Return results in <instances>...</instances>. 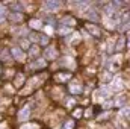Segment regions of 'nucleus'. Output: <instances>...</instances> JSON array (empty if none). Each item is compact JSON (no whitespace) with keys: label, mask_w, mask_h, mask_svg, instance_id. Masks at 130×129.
<instances>
[{"label":"nucleus","mask_w":130,"mask_h":129,"mask_svg":"<svg viewBox=\"0 0 130 129\" xmlns=\"http://www.w3.org/2000/svg\"><path fill=\"white\" fill-rule=\"evenodd\" d=\"M110 88H112L113 91H121V90L124 88V82H123V79H120V78H115V79L112 81V85H110Z\"/></svg>","instance_id":"nucleus-1"},{"label":"nucleus","mask_w":130,"mask_h":129,"mask_svg":"<svg viewBox=\"0 0 130 129\" xmlns=\"http://www.w3.org/2000/svg\"><path fill=\"white\" fill-rule=\"evenodd\" d=\"M44 8L53 12V11H58L61 8V3L59 2H47V3H44Z\"/></svg>","instance_id":"nucleus-2"},{"label":"nucleus","mask_w":130,"mask_h":129,"mask_svg":"<svg viewBox=\"0 0 130 129\" xmlns=\"http://www.w3.org/2000/svg\"><path fill=\"white\" fill-rule=\"evenodd\" d=\"M12 55H14V58H17L18 61H23V59L26 58L24 52H23L20 47H14V49H12Z\"/></svg>","instance_id":"nucleus-3"},{"label":"nucleus","mask_w":130,"mask_h":129,"mask_svg":"<svg viewBox=\"0 0 130 129\" xmlns=\"http://www.w3.org/2000/svg\"><path fill=\"white\" fill-rule=\"evenodd\" d=\"M29 115H30V108H29V106H24V108L20 111L18 119H20L21 122H24V120H27V119H29Z\"/></svg>","instance_id":"nucleus-4"},{"label":"nucleus","mask_w":130,"mask_h":129,"mask_svg":"<svg viewBox=\"0 0 130 129\" xmlns=\"http://www.w3.org/2000/svg\"><path fill=\"white\" fill-rule=\"evenodd\" d=\"M70 90H71V93H80L82 91V87H80L79 82H73L71 87H70Z\"/></svg>","instance_id":"nucleus-5"},{"label":"nucleus","mask_w":130,"mask_h":129,"mask_svg":"<svg viewBox=\"0 0 130 129\" xmlns=\"http://www.w3.org/2000/svg\"><path fill=\"white\" fill-rule=\"evenodd\" d=\"M56 50L53 49V47H50V49H47V53H45V56L47 58H50V59H53V58H56Z\"/></svg>","instance_id":"nucleus-6"},{"label":"nucleus","mask_w":130,"mask_h":129,"mask_svg":"<svg viewBox=\"0 0 130 129\" xmlns=\"http://www.w3.org/2000/svg\"><path fill=\"white\" fill-rule=\"evenodd\" d=\"M30 26H32L33 29H41L42 28V21L41 20H32L30 21Z\"/></svg>","instance_id":"nucleus-7"},{"label":"nucleus","mask_w":130,"mask_h":129,"mask_svg":"<svg viewBox=\"0 0 130 129\" xmlns=\"http://www.w3.org/2000/svg\"><path fill=\"white\" fill-rule=\"evenodd\" d=\"M38 52H39L38 46H32V47H30V52H29V55H30V56H35V55H38Z\"/></svg>","instance_id":"nucleus-8"},{"label":"nucleus","mask_w":130,"mask_h":129,"mask_svg":"<svg viewBox=\"0 0 130 129\" xmlns=\"http://www.w3.org/2000/svg\"><path fill=\"white\" fill-rule=\"evenodd\" d=\"M88 17H89L91 20H94V21H97L98 20V15L95 14V11H89V12H88Z\"/></svg>","instance_id":"nucleus-9"},{"label":"nucleus","mask_w":130,"mask_h":129,"mask_svg":"<svg viewBox=\"0 0 130 129\" xmlns=\"http://www.w3.org/2000/svg\"><path fill=\"white\" fill-rule=\"evenodd\" d=\"M65 23H67L68 26H73V24H74V20H73L71 17H67V18H64V24Z\"/></svg>","instance_id":"nucleus-10"},{"label":"nucleus","mask_w":130,"mask_h":129,"mask_svg":"<svg viewBox=\"0 0 130 129\" xmlns=\"http://www.w3.org/2000/svg\"><path fill=\"white\" fill-rule=\"evenodd\" d=\"M73 126H74V123H73V122H67V125H65L62 129H73Z\"/></svg>","instance_id":"nucleus-11"},{"label":"nucleus","mask_w":130,"mask_h":129,"mask_svg":"<svg viewBox=\"0 0 130 129\" xmlns=\"http://www.w3.org/2000/svg\"><path fill=\"white\" fill-rule=\"evenodd\" d=\"M58 79H59V81H64V79H70V73H67V74H62V76H58Z\"/></svg>","instance_id":"nucleus-12"},{"label":"nucleus","mask_w":130,"mask_h":129,"mask_svg":"<svg viewBox=\"0 0 130 129\" xmlns=\"http://www.w3.org/2000/svg\"><path fill=\"white\" fill-rule=\"evenodd\" d=\"M12 20H21V14H12Z\"/></svg>","instance_id":"nucleus-13"},{"label":"nucleus","mask_w":130,"mask_h":129,"mask_svg":"<svg viewBox=\"0 0 130 129\" xmlns=\"http://www.w3.org/2000/svg\"><path fill=\"white\" fill-rule=\"evenodd\" d=\"M71 32V29H68V28H62V29H61V33H62V35H65V33H70Z\"/></svg>","instance_id":"nucleus-14"},{"label":"nucleus","mask_w":130,"mask_h":129,"mask_svg":"<svg viewBox=\"0 0 130 129\" xmlns=\"http://www.w3.org/2000/svg\"><path fill=\"white\" fill-rule=\"evenodd\" d=\"M29 36H30V40H32V41H38V40H39L36 33H32V35H29Z\"/></svg>","instance_id":"nucleus-15"},{"label":"nucleus","mask_w":130,"mask_h":129,"mask_svg":"<svg viewBox=\"0 0 130 129\" xmlns=\"http://www.w3.org/2000/svg\"><path fill=\"white\" fill-rule=\"evenodd\" d=\"M21 129H38V128H36L35 125H26L24 128H21Z\"/></svg>","instance_id":"nucleus-16"},{"label":"nucleus","mask_w":130,"mask_h":129,"mask_svg":"<svg viewBox=\"0 0 130 129\" xmlns=\"http://www.w3.org/2000/svg\"><path fill=\"white\" fill-rule=\"evenodd\" d=\"M39 40H41L42 44H47V43H48V38H47V36H42V38H39Z\"/></svg>","instance_id":"nucleus-17"},{"label":"nucleus","mask_w":130,"mask_h":129,"mask_svg":"<svg viewBox=\"0 0 130 129\" xmlns=\"http://www.w3.org/2000/svg\"><path fill=\"white\" fill-rule=\"evenodd\" d=\"M121 112H123L124 115H129V108H127V106H126V108H123V111H121Z\"/></svg>","instance_id":"nucleus-18"},{"label":"nucleus","mask_w":130,"mask_h":129,"mask_svg":"<svg viewBox=\"0 0 130 129\" xmlns=\"http://www.w3.org/2000/svg\"><path fill=\"white\" fill-rule=\"evenodd\" d=\"M80 114H82V111H80V109H77V111H74V115H76V117H80Z\"/></svg>","instance_id":"nucleus-19"},{"label":"nucleus","mask_w":130,"mask_h":129,"mask_svg":"<svg viewBox=\"0 0 130 129\" xmlns=\"http://www.w3.org/2000/svg\"><path fill=\"white\" fill-rule=\"evenodd\" d=\"M21 46H23V47H27V46H29V41H21Z\"/></svg>","instance_id":"nucleus-20"},{"label":"nucleus","mask_w":130,"mask_h":129,"mask_svg":"<svg viewBox=\"0 0 130 129\" xmlns=\"http://www.w3.org/2000/svg\"><path fill=\"white\" fill-rule=\"evenodd\" d=\"M110 106H112V102H106L104 103V108H110Z\"/></svg>","instance_id":"nucleus-21"},{"label":"nucleus","mask_w":130,"mask_h":129,"mask_svg":"<svg viewBox=\"0 0 130 129\" xmlns=\"http://www.w3.org/2000/svg\"><path fill=\"white\" fill-rule=\"evenodd\" d=\"M21 81H23V78H21V76H18V79H17V81H15V84H20V82H21Z\"/></svg>","instance_id":"nucleus-22"},{"label":"nucleus","mask_w":130,"mask_h":129,"mask_svg":"<svg viewBox=\"0 0 130 129\" xmlns=\"http://www.w3.org/2000/svg\"><path fill=\"white\" fill-rule=\"evenodd\" d=\"M124 102H126V99H120V100H118V105H123Z\"/></svg>","instance_id":"nucleus-23"},{"label":"nucleus","mask_w":130,"mask_h":129,"mask_svg":"<svg viewBox=\"0 0 130 129\" xmlns=\"http://www.w3.org/2000/svg\"><path fill=\"white\" fill-rule=\"evenodd\" d=\"M123 43H124V41H123V40H121V41H120V43H118V49H121V47H123Z\"/></svg>","instance_id":"nucleus-24"},{"label":"nucleus","mask_w":130,"mask_h":129,"mask_svg":"<svg viewBox=\"0 0 130 129\" xmlns=\"http://www.w3.org/2000/svg\"><path fill=\"white\" fill-rule=\"evenodd\" d=\"M0 129H5V125H0Z\"/></svg>","instance_id":"nucleus-25"}]
</instances>
